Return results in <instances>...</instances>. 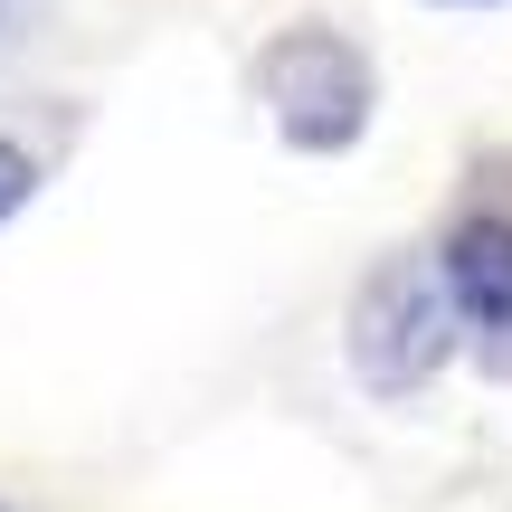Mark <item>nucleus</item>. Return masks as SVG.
Wrapping results in <instances>:
<instances>
[{"label": "nucleus", "instance_id": "1", "mask_svg": "<svg viewBox=\"0 0 512 512\" xmlns=\"http://www.w3.org/2000/svg\"><path fill=\"white\" fill-rule=\"evenodd\" d=\"M465 351V313L446 294V266L437 256H380L361 275L342 313V361L370 399H418L446 361Z\"/></svg>", "mask_w": 512, "mask_h": 512}, {"label": "nucleus", "instance_id": "4", "mask_svg": "<svg viewBox=\"0 0 512 512\" xmlns=\"http://www.w3.org/2000/svg\"><path fill=\"white\" fill-rule=\"evenodd\" d=\"M29 190H38L29 143H0V219H19V209H29Z\"/></svg>", "mask_w": 512, "mask_h": 512}, {"label": "nucleus", "instance_id": "2", "mask_svg": "<svg viewBox=\"0 0 512 512\" xmlns=\"http://www.w3.org/2000/svg\"><path fill=\"white\" fill-rule=\"evenodd\" d=\"M256 95L294 152H351L370 133V57L342 29H285L256 57Z\"/></svg>", "mask_w": 512, "mask_h": 512}, {"label": "nucleus", "instance_id": "5", "mask_svg": "<svg viewBox=\"0 0 512 512\" xmlns=\"http://www.w3.org/2000/svg\"><path fill=\"white\" fill-rule=\"evenodd\" d=\"M456 10H475V0H456Z\"/></svg>", "mask_w": 512, "mask_h": 512}, {"label": "nucleus", "instance_id": "3", "mask_svg": "<svg viewBox=\"0 0 512 512\" xmlns=\"http://www.w3.org/2000/svg\"><path fill=\"white\" fill-rule=\"evenodd\" d=\"M437 266H446V294H456L465 332L503 361L512 351V209H465L437 238Z\"/></svg>", "mask_w": 512, "mask_h": 512}]
</instances>
